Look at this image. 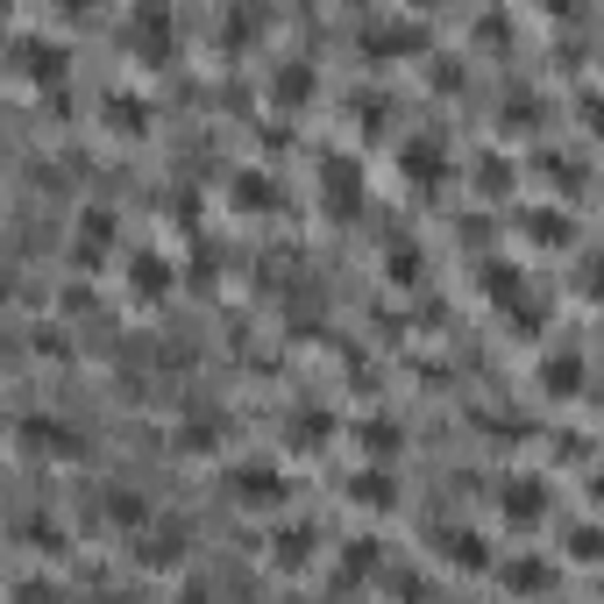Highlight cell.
I'll use <instances>...</instances> for the list:
<instances>
[{
  "mask_svg": "<svg viewBox=\"0 0 604 604\" xmlns=\"http://www.w3.org/2000/svg\"><path fill=\"white\" fill-rule=\"evenodd\" d=\"M14 448L36 456V462H71L79 456V434H71L65 420H51V413H22L14 420Z\"/></svg>",
  "mask_w": 604,
  "mask_h": 604,
  "instance_id": "cell-1",
  "label": "cell"
},
{
  "mask_svg": "<svg viewBox=\"0 0 604 604\" xmlns=\"http://www.w3.org/2000/svg\"><path fill=\"white\" fill-rule=\"evenodd\" d=\"M128 548H135V562H143V569H178V562H186V526H178V519H149Z\"/></svg>",
  "mask_w": 604,
  "mask_h": 604,
  "instance_id": "cell-2",
  "label": "cell"
},
{
  "mask_svg": "<svg viewBox=\"0 0 604 604\" xmlns=\"http://www.w3.org/2000/svg\"><path fill=\"white\" fill-rule=\"evenodd\" d=\"M497 505H505V519H512V526H534V519H548V483L519 470V477L497 483Z\"/></svg>",
  "mask_w": 604,
  "mask_h": 604,
  "instance_id": "cell-3",
  "label": "cell"
},
{
  "mask_svg": "<svg viewBox=\"0 0 604 604\" xmlns=\"http://www.w3.org/2000/svg\"><path fill=\"white\" fill-rule=\"evenodd\" d=\"M8 51H14V71H29V79H65V51H57V43L22 36V29H14Z\"/></svg>",
  "mask_w": 604,
  "mask_h": 604,
  "instance_id": "cell-4",
  "label": "cell"
},
{
  "mask_svg": "<svg viewBox=\"0 0 604 604\" xmlns=\"http://www.w3.org/2000/svg\"><path fill=\"white\" fill-rule=\"evenodd\" d=\"M420 36H427V29H420L413 14H377V22L362 29V43H370L377 57H391V51H420Z\"/></svg>",
  "mask_w": 604,
  "mask_h": 604,
  "instance_id": "cell-5",
  "label": "cell"
},
{
  "mask_svg": "<svg viewBox=\"0 0 604 604\" xmlns=\"http://www.w3.org/2000/svg\"><path fill=\"white\" fill-rule=\"evenodd\" d=\"M497 577H505V591H519V597H540V591H555V569L540 562V555H512V562L497 569Z\"/></svg>",
  "mask_w": 604,
  "mask_h": 604,
  "instance_id": "cell-6",
  "label": "cell"
},
{
  "mask_svg": "<svg viewBox=\"0 0 604 604\" xmlns=\"http://www.w3.org/2000/svg\"><path fill=\"white\" fill-rule=\"evenodd\" d=\"M270 93H278L284 108H299V100L313 93V65H306V57H284V65L270 71Z\"/></svg>",
  "mask_w": 604,
  "mask_h": 604,
  "instance_id": "cell-7",
  "label": "cell"
},
{
  "mask_svg": "<svg viewBox=\"0 0 604 604\" xmlns=\"http://www.w3.org/2000/svg\"><path fill=\"white\" fill-rule=\"evenodd\" d=\"M128 36H143L149 51H164V43L178 36V22H171L164 8H135V14H128Z\"/></svg>",
  "mask_w": 604,
  "mask_h": 604,
  "instance_id": "cell-8",
  "label": "cell"
},
{
  "mask_svg": "<svg viewBox=\"0 0 604 604\" xmlns=\"http://www.w3.org/2000/svg\"><path fill=\"white\" fill-rule=\"evenodd\" d=\"M434 548H441L448 562H470V569L483 562V540L470 534V526H441V534H434Z\"/></svg>",
  "mask_w": 604,
  "mask_h": 604,
  "instance_id": "cell-9",
  "label": "cell"
},
{
  "mask_svg": "<svg viewBox=\"0 0 604 604\" xmlns=\"http://www.w3.org/2000/svg\"><path fill=\"white\" fill-rule=\"evenodd\" d=\"M108 128H121V135H143L149 128V108L135 93H108Z\"/></svg>",
  "mask_w": 604,
  "mask_h": 604,
  "instance_id": "cell-10",
  "label": "cell"
},
{
  "mask_svg": "<svg viewBox=\"0 0 604 604\" xmlns=\"http://www.w3.org/2000/svg\"><path fill=\"white\" fill-rule=\"evenodd\" d=\"M79 228H86V235H79V264H100V249H108V242H114V221H108V214H100V206H93V214H86Z\"/></svg>",
  "mask_w": 604,
  "mask_h": 604,
  "instance_id": "cell-11",
  "label": "cell"
},
{
  "mask_svg": "<svg viewBox=\"0 0 604 604\" xmlns=\"http://www.w3.org/2000/svg\"><path fill=\"white\" fill-rule=\"evenodd\" d=\"M356 200H362L356 164H327V206H356Z\"/></svg>",
  "mask_w": 604,
  "mask_h": 604,
  "instance_id": "cell-12",
  "label": "cell"
},
{
  "mask_svg": "<svg viewBox=\"0 0 604 604\" xmlns=\"http://www.w3.org/2000/svg\"><path fill=\"white\" fill-rule=\"evenodd\" d=\"M128 278H135V299H164V284H171V270H164L157 256H135V270H128Z\"/></svg>",
  "mask_w": 604,
  "mask_h": 604,
  "instance_id": "cell-13",
  "label": "cell"
},
{
  "mask_svg": "<svg viewBox=\"0 0 604 604\" xmlns=\"http://www.w3.org/2000/svg\"><path fill=\"white\" fill-rule=\"evenodd\" d=\"M540 384H548V391H577L583 384V362L577 356H548V362H540Z\"/></svg>",
  "mask_w": 604,
  "mask_h": 604,
  "instance_id": "cell-14",
  "label": "cell"
},
{
  "mask_svg": "<svg viewBox=\"0 0 604 604\" xmlns=\"http://www.w3.org/2000/svg\"><path fill=\"white\" fill-rule=\"evenodd\" d=\"M405 164H413L420 186H434V178H441V149H434V143H405Z\"/></svg>",
  "mask_w": 604,
  "mask_h": 604,
  "instance_id": "cell-15",
  "label": "cell"
},
{
  "mask_svg": "<svg viewBox=\"0 0 604 604\" xmlns=\"http://www.w3.org/2000/svg\"><path fill=\"white\" fill-rule=\"evenodd\" d=\"M270 555H278V562H306V555H313V526H292V534H278V540H270Z\"/></svg>",
  "mask_w": 604,
  "mask_h": 604,
  "instance_id": "cell-16",
  "label": "cell"
},
{
  "mask_svg": "<svg viewBox=\"0 0 604 604\" xmlns=\"http://www.w3.org/2000/svg\"><path fill=\"white\" fill-rule=\"evenodd\" d=\"M526 228H534V242H569L562 206H540V214H526Z\"/></svg>",
  "mask_w": 604,
  "mask_h": 604,
  "instance_id": "cell-17",
  "label": "cell"
},
{
  "mask_svg": "<svg viewBox=\"0 0 604 604\" xmlns=\"http://www.w3.org/2000/svg\"><path fill=\"white\" fill-rule=\"evenodd\" d=\"M14 604H65V597H57L51 577H22V583H14Z\"/></svg>",
  "mask_w": 604,
  "mask_h": 604,
  "instance_id": "cell-18",
  "label": "cell"
},
{
  "mask_svg": "<svg viewBox=\"0 0 604 604\" xmlns=\"http://www.w3.org/2000/svg\"><path fill=\"white\" fill-rule=\"evenodd\" d=\"M235 206H270V186H264L256 171H242V178H235Z\"/></svg>",
  "mask_w": 604,
  "mask_h": 604,
  "instance_id": "cell-19",
  "label": "cell"
},
{
  "mask_svg": "<svg viewBox=\"0 0 604 604\" xmlns=\"http://www.w3.org/2000/svg\"><path fill=\"white\" fill-rule=\"evenodd\" d=\"M583 292L604 299V256H591V270H583Z\"/></svg>",
  "mask_w": 604,
  "mask_h": 604,
  "instance_id": "cell-20",
  "label": "cell"
},
{
  "mask_svg": "<svg viewBox=\"0 0 604 604\" xmlns=\"http://www.w3.org/2000/svg\"><path fill=\"white\" fill-rule=\"evenodd\" d=\"M583 108H591V128H604V93H591Z\"/></svg>",
  "mask_w": 604,
  "mask_h": 604,
  "instance_id": "cell-21",
  "label": "cell"
}]
</instances>
